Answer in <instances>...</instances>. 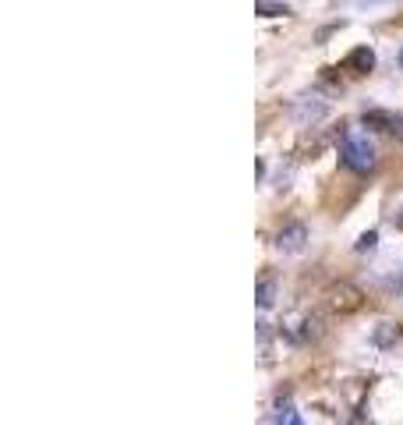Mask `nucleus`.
<instances>
[{"label":"nucleus","mask_w":403,"mask_h":425,"mask_svg":"<svg viewBox=\"0 0 403 425\" xmlns=\"http://www.w3.org/2000/svg\"><path fill=\"white\" fill-rule=\"evenodd\" d=\"M291 337H294L298 344H312V340H318V337H322V319H318V315H305V319H301V326H298Z\"/></svg>","instance_id":"0eeeda50"},{"label":"nucleus","mask_w":403,"mask_h":425,"mask_svg":"<svg viewBox=\"0 0 403 425\" xmlns=\"http://www.w3.org/2000/svg\"><path fill=\"white\" fill-rule=\"evenodd\" d=\"M339 164L347 171H354V174H372L375 164H379L375 142L368 135H343V142H339Z\"/></svg>","instance_id":"f257e3e1"},{"label":"nucleus","mask_w":403,"mask_h":425,"mask_svg":"<svg viewBox=\"0 0 403 425\" xmlns=\"http://www.w3.org/2000/svg\"><path fill=\"white\" fill-rule=\"evenodd\" d=\"M343 68L354 71V75H368V71L375 68V53H372V46H358V50H351V53H347V61H343Z\"/></svg>","instance_id":"423d86ee"},{"label":"nucleus","mask_w":403,"mask_h":425,"mask_svg":"<svg viewBox=\"0 0 403 425\" xmlns=\"http://www.w3.org/2000/svg\"><path fill=\"white\" fill-rule=\"evenodd\" d=\"M255 301H258L262 312H269V308L276 305V280H272V277H262V280H258V287H255Z\"/></svg>","instance_id":"6e6552de"},{"label":"nucleus","mask_w":403,"mask_h":425,"mask_svg":"<svg viewBox=\"0 0 403 425\" xmlns=\"http://www.w3.org/2000/svg\"><path fill=\"white\" fill-rule=\"evenodd\" d=\"M375 245H379V234H375V231H368V234H361V238H358V245H354V248H358V252H372Z\"/></svg>","instance_id":"f8f14e48"},{"label":"nucleus","mask_w":403,"mask_h":425,"mask_svg":"<svg viewBox=\"0 0 403 425\" xmlns=\"http://www.w3.org/2000/svg\"><path fill=\"white\" fill-rule=\"evenodd\" d=\"M255 11L262 18H283V15H291V8L279 4V0H255Z\"/></svg>","instance_id":"9d476101"},{"label":"nucleus","mask_w":403,"mask_h":425,"mask_svg":"<svg viewBox=\"0 0 403 425\" xmlns=\"http://www.w3.org/2000/svg\"><path fill=\"white\" fill-rule=\"evenodd\" d=\"M396 337H400V330H396V326H393V323H382V326H379V330H375V337H372V340H375V344H379V347H389V344H393V340H396Z\"/></svg>","instance_id":"9b49d317"},{"label":"nucleus","mask_w":403,"mask_h":425,"mask_svg":"<svg viewBox=\"0 0 403 425\" xmlns=\"http://www.w3.org/2000/svg\"><path fill=\"white\" fill-rule=\"evenodd\" d=\"M329 308L339 315H351V312L365 308V294L354 284H336V287H329Z\"/></svg>","instance_id":"20e7f679"},{"label":"nucleus","mask_w":403,"mask_h":425,"mask_svg":"<svg viewBox=\"0 0 403 425\" xmlns=\"http://www.w3.org/2000/svg\"><path fill=\"white\" fill-rule=\"evenodd\" d=\"M361 124L365 128H372V131H386V135H393V138H403V117L400 114H393V110H365L361 114Z\"/></svg>","instance_id":"39448f33"},{"label":"nucleus","mask_w":403,"mask_h":425,"mask_svg":"<svg viewBox=\"0 0 403 425\" xmlns=\"http://www.w3.org/2000/svg\"><path fill=\"white\" fill-rule=\"evenodd\" d=\"M272 425H305V418H301L291 404L283 401V404H276V408H272Z\"/></svg>","instance_id":"1a4fd4ad"},{"label":"nucleus","mask_w":403,"mask_h":425,"mask_svg":"<svg viewBox=\"0 0 403 425\" xmlns=\"http://www.w3.org/2000/svg\"><path fill=\"white\" fill-rule=\"evenodd\" d=\"M396 61H400V68H403V50H400V53H396Z\"/></svg>","instance_id":"ddd939ff"},{"label":"nucleus","mask_w":403,"mask_h":425,"mask_svg":"<svg viewBox=\"0 0 403 425\" xmlns=\"http://www.w3.org/2000/svg\"><path fill=\"white\" fill-rule=\"evenodd\" d=\"M325 117H329V103L318 99V96H301L294 103V121H298V128H315Z\"/></svg>","instance_id":"f03ea898"},{"label":"nucleus","mask_w":403,"mask_h":425,"mask_svg":"<svg viewBox=\"0 0 403 425\" xmlns=\"http://www.w3.org/2000/svg\"><path fill=\"white\" fill-rule=\"evenodd\" d=\"M305 245H308V227L301 220H291L276 231V248L283 255H298V252H305Z\"/></svg>","instance_id":"7ed1b4c3"}]
</instances>
